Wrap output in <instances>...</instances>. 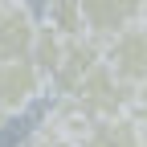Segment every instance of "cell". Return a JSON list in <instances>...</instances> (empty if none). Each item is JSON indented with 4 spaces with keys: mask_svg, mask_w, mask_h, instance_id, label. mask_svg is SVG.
Wrapping results in <instances>:
<instances>
[{
    "mask_svg": "<svg viewBox=\"0 0 147 147\" xmlns=\"http://www.w3.org/2000/svg\"><path fill=\"white\" fill-rule=\"evenodd\" d=\"M65 102L78 110L82 119H90V123H106V119H123L127 110H131L135 90L127 86V82H119L106 65H98L78 90H74V98H65Z\"/></svg>",
    "mask_w": 147,
    "mask_h": 147,
    "instance_id": "1",
    "label": "cell"
},
{
    "mask_svg": "<svg viewBox=\"0 0 147 147\" xmlns=\"http://www.w3.org/2000/svg\"><path fill=\"white\" fill-rule=\"evenodd\" d=\"M102 65L131 90L147 86V25L139 21L127 33H119L110 45H102Z\"/></svg>",
    "mask_w": 147,
    "mask_h": 147,
    "instance_id": "2",
    "label": "cell"
},
{
    "mask_svg": "<svg viewBox=\"0 0 147 147\" xmlns=\"http://www.w3.org/2000/svg\"><path fill=\"white\" fill-rule=\"evenodd\" d=\"M98 65H102V45H98V41H90V37L65 41V53H61L57 69L45 78V90H53V94H57L53 102H65V98H74V90H78Z\"/></svg>",
    "mask_w": 147,
    "mask_h": 147,
    "instance_id": "3",
    "label": "cell"
},
{
    "mask_svg": "<svg viewBox=\"0 0 147 147\" xmlns=\"http://www.w3.org/2000/svg\"><path fill=\"white\" fill-rule=\"evenodd\" d=\"M41 94H45V74L37 69L29 57L0 61V115L16 119L21 110H29Z\"/></svg>",
    "mask_w": 147,
    "mask_h": 147,
    "instance_id": "4",
    "label": "cell"
},
{
    "mask_svg": "<svg viewBox=\"0 0 147 147\" xmlns=\"http://www.w3.org/2000/svg\"><path fill=\"white\" fill-rule=\"evenodd\" d=\"M143 21V4H127V0H82V25L86 37L98 45H110L119 33Z\"/></svg>",
    "mask_w": 147,
    "mask_h": 147,
    "instance_id": "5",
    "label": "cell"
},
{
    "mask_svg": "<svg viewBox=\"0 0 147 147\" xmlns=\"http://www.w3.org/2000/svg\"><path fill=\"white\" fill-rule=\"evenodd\" d=\"M33 33H37V16L29 4L16 0H0V61H21L33 49Z\"/></svg>",
    "mask_w": 147,
    "mask_h": 147,
    "instance_id": "6",
    "label": "cell"
},
{
    "mask_svg": "<svg viewBox=\"0 0 147 147\" xmlns=\"http://www.w3.org/2000/svg\"><path fill=\"white\" fill-rule=\"evenodd\" d=\"M143 131L131 123V119H106V123H90V131L82 135L78 147H143Z\"/></svg>",
    "mask_w": 147,
    "mask_h": 147,
    "instance_id": "7",
    "label": "cell"
},
{
    "mask_svg": "<svg viewBox=\"0 0 147 147\" xmlns=\"http://www.w3.org/2000/svg\"><path fill=\"white\" fill-rule=\"evenodd\" d=\"M41 25H49L61 41H78V37H86L82 0H53V4H45V21H41Z\"/></svg>",
    "mask_w": 147,
    "mask_h": 147,
    "instance_id": "8",
    "label": "cell"
},
{
    "mask_svg": "<svg viewBox=\"0 0 147 147\" xmlns=\"http://www.w3.org/2000/svg\"><path fill=\"white\" fill-rule=\"evenodd\" d=\"M61 53H65V41H61V37L53 33L49 25H41V21H37V33H33V49H29V61H33V65H37V69H41L45 78H49V74L57 69Z\"/></svg>",
    "mask_w": 147,
    "mask_h": 147,
    "instance_id": "9",
    "label": "cell"
},
{
    "mask_svg": "<svg viewBox=\"0 0 147 147\" xmlns=\"http://www.w3.org/2000/svg\"><path fill=\"white\" fill-rule=\"evenodd\" d=\"M16 147H78V143H74L69 135H61L49 119H41V123H37L33 131H29L21 143H16Z\"/></svg>",
    "mask_w": 147,
    "mask_h": 147,
    "instance_id": "10",
    "label": "cell"
},
{
    "mask_svg": "<svg viewBox=\"0 0 147 147\" xmlns=\"http://www.w3.org/2000/svg\"><path fill=\"white\" fill-rule=\"evenodd\" d=\"M8 123H12V119H8V115H0V131H4V127H8Z\"/></svg>",
    "mask_w": 147,
    "mask_h": 147,
    "instance_id": "11",
    "label": "cell"
},
{
    "mask_svg": "<svg viewBox=\"0 0 147 147\" xmlns=\"http://www.w3.org/2000/svg\"><path fill=\"white\" fill-rule=\"evenodd\" d=\"M143 25H147V4H143Z\"/></svg>",
    "mask_w": 147,
    "mask_h": 147,
    "instance_id": "12",
    "label": "cell"
},
{
    "mask_svg": "<svg viewBox=\"0 0 147 147\" xmlns=\"http://www.w3.org/2000/svg\"><path fill=\"white\" fill-rule=\"evenodd\" d=\"M143 147H147V139H143Z\"/></svg>",
    "mask_w": 147,
    "mask_h": 147,
    "instance_id": "13",
    "label": "cell"
}]
</instances>
